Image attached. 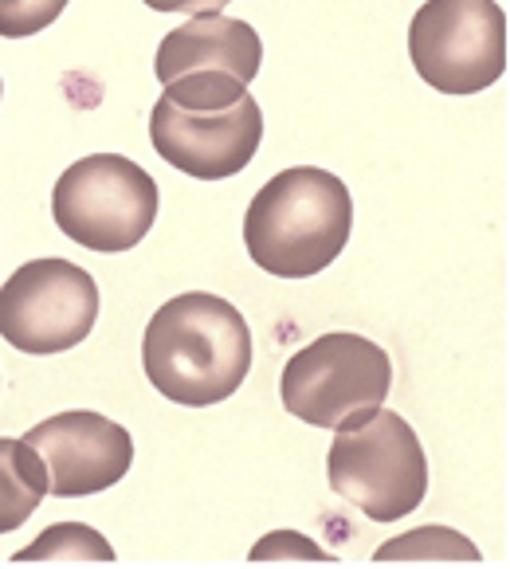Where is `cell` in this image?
I'll use <instances>...</instances> for the list:
<instances>
[{
	"label": "cell",
	"mask_w": 510,
	"mask_h": 569,
	"mask_svg": "<svg viewBox=\"0 0 510 569\" xmlns=\"http://www.w3.org/2000/svg\"><path fill=\"white\" fill-rule=\"evenodd\" d=\"M150 386L181 409H209L243 386L251 369V330L228 299L184 291L161 302L142 335Z\"/></svg>",
	"instance_id": "1"
},
{
	"label": "cell",
	"mask_w": 510,
	"mask_h": 569,
	"mask_svg": "<svg viewBox=\"0 0 510 569\" xmlns=\"http://www.w3.org/2000/svg\"><path fill=\"white\" fill-rule=\"evenodd\" d=\"M161 161L197 181H224L251 166L263 142V110L228 71H189L161 87L150 110Z\"/></svg>",
	"instance_id": "2"
},
{
	"label": "cell",
	"mask_w": 510,
	"mask_h": 569,
	"mask_svg": "<svg viewBox=\"0 0 510 569\" xmlns=\"http://www.w3.org/2000/svg\"><path fill=\"white\" fill-rule=\"evenodd\" d=\"M353 197L330 169L291 166L251 197L243 248L276 279H310L327 271L350 243Z\"/></svg>",
	"instance_id": "3"
},
{
	"label": "cell",
	"mask_w": 510,
	"mask_h": 569,
	"mask_svg": "<svg viewBox=\"0 0 510 569\" xmlns=\"http://www.w3.org/2000/svg\"><path fill=\"white\" fill-rule=\"evenodd\" d=\"M327 479L369 522H397L428 495V456L401 412L377 409L361 425L338 428Z\"/></svg>",
	"instance_id": "4"
},
{
	"label": "cell",
	"mask_w": 510,
	"mask_h": 569,
	"mask_svg": "<svg viewBox=\"0 0 510 569\" xmlns=\"http://www.w3.org/2000/svg\"><path fill=\"white\" fill-rule=\"evenodd\" d=\"M51 220L87 251H130L158 220V181L122 153L79 158L51 189Z\"/></svg>",
	"instance_id": "5"
},
{
	"label": "cell",
	"mask_w": 510,
	"mask_h": 569,
	"mask_svg": "<svg viewBox=\"0 0 510 569\" xmlns=\"http://www.w3.org/2000/svg\"><path fill=\"white\" fill-rule=\"evenodd\" d=\"M393 389V361L361 335H322L283 366V409L310 428H350L373 417Z\"/></svg>",
	"instance_id": "6"
},
{
	"label": "cell",
	"mask_w": 510,
	"mask_h": 569,
	"mask_svg": "<svg viewBox=\"0 0 510 569\" xmlns=\"http://www.w3.org/2000/svg\"><path fill=\"white\" fill-rule=\"evenodd\" d=\"M409 59L440 94L487 91L507 76V12L494 0H424L409 24Z\"/></svg>",
	"instance_id": "7"
},
{
	"label": "cell",
	"mask_w": 510,
	"mask_h": 569,
	"mask_svg": "<svg viewBox=\"0 0 510 569\" xmlns=\"http://www.w3.org/2000/svg\"><path fill=\"white\" fill-rule=\"evenodd\" d=\"M99 322V283L71 260H28L0 283V338L20 353L76 350Z\"/></svg>",
	"instance_id": "8"
},
{
	"label": "cell",
	"mask_w": 510,
	"mask_h": 569,
	"mask_svg": "<svg viewBox=\"0 0 510 569\" xmlns=\"http://www.w3.org/2000/svg\"><path fill=\"white\" fill-rule=\"evenodd\" d=\"M48 471V495L83 499L122 483L134 463V440L118 420L91 409L56 412L24 436Z\"/></svg>",
	"instance_id": "9"
},
{
	"label": "cell",
	"mask_w": 510,
	"mask_h": 569,
	"mask_svg": "<svg viewBox=\"0 0 510 569\" xmlns=\"http://www.w3.org/2000/svg\"><path fill=\"white\" fill-rule=\"evenodd\" d=\"M260 63L263 40L248 20L204 12V17H189L181 28L166 32V40L158 43V59H153V76L161 87L189 71H228V76L251 83L260 76Z\"/></svg>",
	"instance_id": "10"
},
{
	"label": "cell",
	"mask_w": 510,
	"mask_h": 569,
	"mask_svg": "<svg viewBox=\"0 0 510 569\" xmlns=\"http://www.w3.org/2000/svg\"><path fill=\"white\" fill-rule=\"evenodd\" d=\"M48 495V471L32 445L0 436V535H12L36 515Z\"/></svg>",
	"instance_id": "11"
},
{
	"label": "cell",
	"mask_w": 510,
	"mask_h": 569,
	"mask_svg": "<svg viewBox=\"0 0 510 569\" xmlns=\"http://www.w3.org/2000/svg\"><path fill=\"white\" fill-rule=\"evenodd\" d=\"M17 561H114V546L87 522H56Z\"/></svg>",
	"instance_id": "12"
},
{
	"label": "cell",
	"mask_w": 510,
	"mask_h": 569,
	"mask_svg": "<svg viewBox=\"0 0 510 569\" xmlns=\"http://www.w3.org/2000/svg\"><path fill=\"white\" fill-rule=\"evenodd\" d=\"M377 561H479L476 542H468L463 535H456L452 527H420L409 530V535L393 538L381 550L373 553Z\"/></svg>",
	"instance_id": "13"
},
{
	"label": "cell",
	"mask_w": 510,
	"mask_h": 569,
	"mask_svg": "<svg viewBox=\"0 0 510 569\" xmlns=\"http://www.w3.org/2000/svg\"><path fill=\"white\" fill-rule=\"evenodd\" d=\"M68 9V0H0V40H28L51 28Z\"/></svg>",
	"instance_id": "14"
},
{
	"label": "cell",
	"mask_w": 510,
	"mask_h": 569,
	"mask_svg": "<svg viewBox=\"0 0 510 569\" xmlns=\"http://www.w3.org/2000/svg\"><path fill=\"white\" fill-rule=\"evenodd\" d=\"M330 561V553L322 546H314L299 530H276L263 542L251 546V561Z\"/></svg>",
	"instance_id": "15"
},
{
	"label": "cell",
	"mask_w": 510,
	"mask_h": 569,
	"mask_svg": "<svg viewBox=\"0 0 510 569\" xmlns=\"http://www.w3.org/2000/svg\"><path fill=\"white\" fill-rule=\"evenodd\" d=\"M153 12H184V17H204V12H224L232 0H142Z\"/></svg>",
	"instance_id": "16"
},
{
	"label": "cell",
	"mask_w": 510,
	"mask_h": 569,
	"mask_svg": "<svg viewBox=\"0 0 510 569\" xmlns=\"http://www.w3.org/2000/svg\"><path fill=\"white\" fill-rule=\"evenodd\" d=\"M0 94H4V91H0Z\"/></svg>",
	"instance_id": "17"
}]
</instances>
